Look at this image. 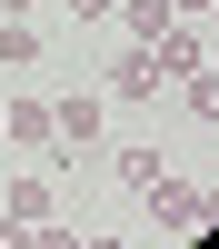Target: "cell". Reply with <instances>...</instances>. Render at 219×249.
Wrapping results in <instances>:
<instances>
[{
  "label": "cell",
  "instance_id": "6da1fadb",
  "mask_svg": "<svg viewBox=\"0 0 219 249\" xmlns=\"http://www.w3.org/2000/svg\"><path fill=\"white\" fill-rule=\"evenodd\" d=\"M110 90H119V100H150V90H169V70H159V50H150V40H130V50L110 60Z\"/></svg>",
  "mask_w": 219,
  "mask_h": 249
},
{
  "label": "cell",
  "instance_id": "7a4b0ae2",
  "mask_svg": "<svg viewBox=\"0 0 219 249\" xmlns=\"http://www.w3.org/2000/svg\"><path fill=\"white\" fill-rule=\"evenodd\" d=\"M100 120H110V100L80 90V100H60V110H50V130H60V140H100Z\"/></svg>",
  "mask_w": 219,
  "mask_h": 249
},
{
  "label": "cell",
  "instance_id": "3957f363",
  "mask_svg": "<svg viewBox=\"0 0 219 249\" xmlns=\"http://www.w3.org/2000/svg\"><path fill=\"white\" fill-rule=\"evenodd\" d=\"M150 210H159V230H199V219H209V199H199V190H169V179H159V190H150Z\"/></svg>",
  "mask_w": 219,
  "mask_h": 249
},
{
  "label": "cell",
  "instance_id": "277c9868",
  "mask_svg": "<svg viewBox=\"0 0 219 249\" xmlns=\"http://www.w3.org/2000/svg\"><path fill=\"white\" fill-rule=\"evenodd\" d=\"M0 120H10V140H20V150H50V100H10Z\"/></svg>",
  "mask_w": 219,
  "mask_h": 249
},
{
  "label": "cell",
  "instance_id": "5b68a950",
  "mask_svg": "<svg viewBox=\"0 0 219 249\" xmlns=\"http://www.w3.org/2000/svg\"><path fill=\"white\" fill-rule=\"evenodd\" d=\"M0 210H10V219H30V230H40V219H50V179H40V170H20Z\"/></svg>",
  "mask_w": 219,
  "mask_h": 249
},
{
  "label": "cell",
  "instance_id": "8992f818",
  "mask_svg": "<svg viewBox=\"0 0 219 249\" xmlns=\"http://www.w3.org/2000/svg\"><path fill=\"white\" fill-rule=\"evenodd\" d=\"M119 20H130V40H150V50H159V40H169V0H119Z\"/></svg>",
  "mask_w": 219,
  "mask_h": 249
},
{
  "label": "cell",
  "instance_id": "52a82bcc",
  "mask_svg": "<svg viewBox=\"0 0 219 249\" xmlns=\"http://www.w3.org/2000/svg\"><path fill=\"white\" fill-rule=\"evenodd\" d=\"M169 90H179V110H189V120H219V70H179Z\"/></svg>",
  "mask_w": 219,
  "mask_h": 249
},
{
  "label": "cell",
  "instance_id": "ba28073f",
  "mask_svg": "<svg viewBox=\"0 0 219 249\" xmlns=\"http://www.w3.org/2000/svg\"><path fill=\"white\" fill-rule=\"evenodd\" d=\"M0 60H10V70H40V30L30 20H0Z\"/></svg>",
  "mask_w": 219,
  "mask_h": 249
},
{
  "label": "cell",
  "instance_id": "9c48e42d",
  "mask_svg": "<svg viewBox=\"0 0 219 249\" xmlns=\"http://www.w3.org/2000/svg\"><path fill=\"white\" fill-rule=\"evenodd\" d=\"M119 179L130 190H159V150H119Z\"/></svg>",
  "mask_w": 219,
  "mask_h": 249
},
{
  "label": "cell",
  "instance_id": "30bf717a",
  "mask_svg": "<svg viewBox=\"0 0 219 249\" xmlns=\"http://www.w3.org/2000/svg\"><path fill=\"white\" fill-rule=\"evenodd\" d=\"M0 249H30V219H10V210H0Z\"/></svg>",
  "mask_w": 219,
  "mask_h": 249
},
{
  "label": "cell",
  "instance_id": "8fae6325",
  "mask_svg": "<svg viewBox=\"0 0 219 249\" xmlns=\"http://www.w3.org/2000/svg\"><path fill=\"white\" fill-rule=\"evenodd\" d=\"M70 20H119V0H70Z\"/></svg>",
  "mask_w": 219,
  "mask_h": 249
},
{
  "label": "cell",
  "instance_id": "7c38bea8",
  "mask_svg": "<svg viewBox=\"0 0 219 249\" xmlns=\"http://www.w3.org/2000/svg\"><path fill=\"white\" fill-rule=\"evenodd\" d=\"M30 249H80V239L70 230H30Z\"/></svg>",
  "mask_w": 219,
  "mask_h": 249
},
{
  "label": "cell",
  "instance_id": "4fadbf2b",
  "mask_svg": "<svg viewBox=\"0 0 219 249\" xmlns=\"http://www.w3.org/2000/svg\"><path fill=\"white\" fill-rule=\"evenodd\" d=\"M0 10H10V20H30V0H0Z\"/></svg>",
  "mask_w": 219,
  "mask_h": 249
},
{
  "label": "cell",
  "instance_id": "5bb4252c",
  "mask_svg": "<svg viewBox=\"0 0 219 249\" xmlns=\"http://www.w3.org/2000/svg\"><path fill=\"white\" fill-rule=\"evenodd\" d=\"M90 249H119V239H90Z\"/></svg>",
  "mask_w": 219,
  "mask_h": 249
},
{
  "label": "cell",
  "instance_id": "9a60e30c",
  "mask_svg": "<svg viewBox=\"0 0 219 249\" xmlns=\"http://www.w3.org/2000/svg\"><path fill=\"white\" fill-rule=\"evenodd\" d=\"M0 140H10V120H0Z\"/></svg>",
  "mask_w": 219,
  "mask_h": 249
}]
</instances>
